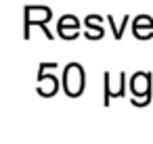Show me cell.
<instances>
[{
	"label": "cell",
	"instance_id": "6da1fadb",
	"mask_svg": "<svg viewBox=\"0 0 153 144\" xmlns=\"http://www.w3.org/2000/svg\"><path fill=\"white\" fill-rule=\"evenodd\" d=\"M84 86V75H82V69L78 65H69L67 71H65V90L71 94V96H78L80 90Z\"/></svg>",
	"mask_w": 153,
	"mask_h": 144
},
{
	"label": "cell",
	"instance_id": "7a4b0ae2",
	"mask_svg": "<svg viewBox=\"0 0 153 144\" xmlns=\"http://www.w3.org/2000/svg\"><path fill=\"white\" fill-rule=\"evenodd\" d=\"M55 88H57V84H55L53 77H42L40 84H38V90H40V94H44V96H51V94L55 92Z\"/></svg>",
	"mask_w": 153,
	"mask_h": 144
},
{
	"label": "cell",
	"instance_id": "3957f363",
	"mask_svg": "<svg viewBox=\"0 0 153 144\" xmlns=\"http://www.w3.org/2000/svg\"><path fill=\"white\" fill-rule=\"evenodd\" d=\"M147 88H149V86H147V75L140 73V75H136V77L132 79V90H134L136 94H147Z\"/></svg>",
	"mask_w": 153,
	"mask_h": 144
},
{
	"label": "cell",
	"instance_id": "277c9868",
	"mask_svg": "<svg viewBox=\"0 0 153 144\" xmlns=\"http://www.w3.org/2000/svg\"><path fill=\"white\" fill-rule=\"evenodd\" d=\"M48 17V11L46 9H32L30 11V19L32 21H44Z\"/></svg>",
	"mask_w": 153,
	"mask_h": 144
},
{
	"label": "cell",
	"instance_id": "5b68a950",
	"mask_svg": "<svg viewBox=\"0 0 153 144\" xmlns=\"http://www.w3.org/2000/svg\"><path fill=\"white\" fill-rule=\"evenodd\" d=\"M107 77H109V94H117V92H120V88H122V86H120V79L115 82V79H113V75H107Z\"/></svg>",
	"mask_w": 153,
	"mask_h": 144
}]
</instances>
